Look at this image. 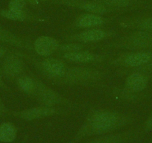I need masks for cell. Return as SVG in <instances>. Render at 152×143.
I'll list each match as a JSON object with an SVG mask.
<instances>
[{
	"label": "cell",
	"instance_id": "4316f807",
	"mask_svg": "<svg viewBox=\"0 0 152 143\" xmlns=\"http://www.w3.org/2000/svg\"><path fill=\"white\" fill-rule=\"evenodd\" d=\"M3 75H2V69H1V66H0V88L3 89L5 90H9V88H8V86L5 84V81L3 80Z\"/></svg>",
	"mask_w": 152,
	"mask_h": 143
},
{
	"label": "cell",
	"instance_id": "e0dca14e",
	"mask_svg": "<svg viewBox=\"0 0 152 143\" xmlns=\"http://www.w3.org/2000/svg\"><path fill=\"white\" fill-rule=\"evenodd\" d=\"M37 79L34 75L23 74L15 80L16 85L20 91L30 98H33L37 89Z\"/></svg>",
	"mask_w": 152,
	"mask_h": 143
},
{
	"label": "cell",
	"instance_id": "7402d4cb",
	"mask_svg": "<svg viewBox=\"0 0 152 143\" xmlns=\"http://www.w3.org/2000/svg\"><path fill=\"white\" fill-rule=\"evenodd\" d=\"M113 94L116 96L118 99L124 101H137L141 98L140 93H132L131 92L128 91L125 88H119L116 87L113 89Z\"/></svg>",
	"mask_w": 152,
	"mask_h": 143
},
{
	"label": "cell",
	"instance_id": "8fae6325",
	"mask_svg": "<svg viewBox=\"0 0 152 143\" xmlns=\"http://www.w3.org/2000/svg\"><path fill=\"white\" fill-rule=\"evenodd\" d=\"M59 57L67 62L80 65H87L104 62L109 59L110 55L107 54H98L87 50H81L78 52L62 53Z\"/></svg>",
	"mask_w": 152,
	"mask_h": 143
},
{
	"label": "cell",
	"instance_id": "5b68a950",
	"mask_svg": "<svg viewBox=\"0 0 152 143\" xmlns=\"http://www.w3.org/2000/svg\"><path fill=\"white\" fill-rule=\"evenodd\" d=\"M33 99L40 105L47 107H72L75 104L61 93L53 90L39 78L37 79V89Z\"/></svg>",
	"mask_w": 152,
	"mask_h": 143
},
{
	"label": "cell",
	"instance_id": "d4e9b609",
	"mask_svg": "<svg viewBox=\"0 0 152 143\" xmlns=\"http://www.w3.org/2000/svg\"><path fill=\"white\" fill-rule=\"evenodd\" d=\"M144 130L145 132L152 131V112L150 113L148 117L146 119L145 122L144 123Z\"/></svg>",
	"mask_w": 152,
	"mask_h": 143
},
{
	"label": "cell",
	"instance_id": "f546056e",
	"mask_svg": "<svg viewBox=\"0 0 152 143\" xmlns=\"http://www.w3.org/2000/svg\"><path fill=\"white\" fill-rule=\"evenodd\" d=\"M41 1H43V2H45V1H47V0H41Z\"/></svg>",
	"mask_w": 152,
	"mask_h": 143
},
{
	"label": "cell",
	"instance_id": "7a4b0ae2",
	"mask_svg": "<svg viewBox=\"0 0 152 143\" xmlns=\"http://www.w3.org/2000/svg\"><path fill=\"white\" fill-rule=\"evenodd\" d=\"M107 73L102 70L87 65L69 66L64 77L57 86L64 87H96L106 78Z\"/></svg>",
	"mask_w": 152,
	"mask_h": 143
},
{
	"label": "cell",
	"instance_id": "ac0fdd59",
	"mask_svg": "<svg viewBox=\"0 0 152 143\" xmlns=\"http://www.w3.org/2000/svg\"><path fill=\"white\" fill-rule=\"evenodd\" d=\"M132 136L131 131H125L116 134H107L99 136L87 143H125Z\"/></svg>",
	"mask_w": 152,
	"mask_h": 143
},
{
	"label": "cell",
	"instance_id": "83f0119b",
	"mask_svg": "<svg viewBox=\"0 0 152 143\" xmlns=\"http://www.w3.org/2000/svg\"><path fill=\"white\" fill-rule=\"evenodd\" d=\"M8 53V49H7L6 48L3 47V46H0V59H1V58H3Z\"/></svg>",
	"mask_w": 152,
	"mask_h": 143
},
{
	"label": "cell",
	"instance_id": "d6986e66",
	"mask_svg": "<svg viewBox=\"0 0 152 143\" xmlns=\"http://www.w3.org/2000/svg\"><path fill=\"white\" fill-rule=\"evenodd\" d=\"M17 128L9 122H2L0 125V142L11 143L16 139Z\"/></svg>",
	"mask_w": 152,
	"mask_h": 143
},
{
	"label": "cell",
	"instance_id": "52a82bcc",
	"mask_svg": "<svg viewBox=\"0 0 152 143\" xmlns=\"http://www.w3.org/2000/svg\"><path fill=\"white\" fill-rule=\"evenodd\" d=\"M109 64L120 69H132L152 63L151 50L126 51L113 59L109 60Z\"/></svg>",
	"mask_w": 152,
	"mask_h": 143
},
{
	"label": "cell",
	"instance_id": "5bb4252c",
	"mask_svg": "<svg viewBox=\"0 0 152 143\" xmlns=\"http://www.w3.org/2000/svg\"><path fill=\"white\" fill-rule=\"evenodd\" d=\"M110 23V20L102 15L91 13H85L76 17L72 24L73 28L88 29L94 28H102Z\"/></svg>",
	"mask_w": 152,
	"mask_h": 143
},
{
	"label": "cell",
	"instance_id": "2e32d148",
	"mask_svg": "<svg viewBox=\"0 0 152 143\" xmlns=\"http://www.w3.org/2000/svg\"><path fill=\"white\" fill-rule=\"evenodd\" d=\"M119 25L123 28L145 31L152 34V17L125 20L119 22Z\"/></svg>",
	"mask_w": 152,
	"mask_h": 143
},
{
	"label": "cell",
	"instance_id": "f1b7e54d",
	"mask_svg": "<svg viewBox=\"0 0 152 143\" xmlns=\"http://www.w3.org/2000/svg\"><path fill=\"white\" fill-rule=\"evenodd\" d=\"M25 1L33 6H37L40 4V0H25Z\"/></svg>",
	"mask_w": 152,
	"mask_h": 143
},
{
	"label": "cell",
	"instance_id": "4dcf8cb0",
	"mask_svg": "<svg viewBox=\"0 0 152 143\" xmlns=\"http://www.w3.org/2000/svg\"><path fill=\"white\" fill-rule=\"evenodd\" d=\"M150 50H151V51H152V47H151V49H150Z\"/></svg>",
	"mask_w": 152,
	"mask_h": 143
},
{
	"label": "cell",
	"instance_id": "cb8c5ba5",
	"mask_svg": "<svg viewBox=\"0 0 152 143\" xmlns=\"http://www.w3.org/2000/svg\"><path fill=\"white\" fill-rule=\"evenodd\" d=\"M27 2L25 0H10L8 4V9L11 11H24Z\"/></svg>",
	"mask_w": 152,
	"mask_h": 143
},
{
	"label": "cell",
	"instance_id": "30bf717a",
	"mask_svg": "<svg viewBox=\"0 0 152 143\" xmlns=\"http://www.w3.org/2000/svg\"><path fill=\"white\" fill-rule=\"evenodd\" d=\"M54 3L60 4V5H65L67 7L78 8L82 10L87 13L91 14H109V13L115 12L116 11H120L119 9L111 8L107 6L99 3L96 0L93 1H88V0H54Z\"/></svg>",
	"mask_w": 152,
	"mask_h": 143
},
{
	"label": "cell",
	"instance_id": "3957f363",
	"mask_svg": "<svg viewBox=\"0 0 152 143\" xmlns=\"http://www.w3.org/2000/svg\"><path fill=\"white\" fill-rule=\"evenodd\" d=\"M14 52L24 60L30 62L38 73L54 85H56L57 83L64 77L69 66L66 61L61 58L47 57L37 59L21 52L16 50Z\"/></svg>",
	"mask_w": 152,
	"mask_h": 143
},
{
	"label": "cell",
	"instance_id": "44dd1931",
	"mask_svg": "<svg viewBox=\"0 0 152 143\" xmlns=\"http://www.w3.org/2000/svg\"><path fill=\"white\" fill-rule=\"evenodd\" d=\"M99 3L111 8L121 10L137 4V0H96Z\"/></svg>",
	"mask_w": 152,
	"mask_h": 143
},
{
	"label": "cell",
	"instance_id": "9c48e42d",
	"mask_svg": "<svg viewBox=\"0 0 152 143\" xmlns=\"http://www.w3.org/2000/svg\"><path fill=\"white\" fill-rule=\"evenodd\" d=\"M1 69L5 78L10 81H15L18 77L26 73V65L24 59L13 51L3 58Z\"/></svg>",
	"mask_w": 152,
	"mask_h": 143
},
{
	"label": "cell",
	"instance_id": "603a6c76",
	"mask_svg": "<svg viewBox=\"0 0 152 143\" xmlns=\"http://www.w3.org/2000/svg\"><path fill=\"white\" fill-rule=\"evenodd\" d=\"M90 44H84L80 43H74V42H66L65 43H61L58 48V52L61 53H67V52H78L81 50H86V49L91 47Z\"/></svg>",
	"mask_w": 152,
	"mask_h": 143
},
{
	"label": "cell",
	"instance_id": "7c38bea8",
	"mask_svg": "<svg viewBox=\"0 0 152 143\" xmlns=\"http://www.w3.org/2000/svg\"><path fill=\"white\" fill-rule=\"evenodd\" d=\"M61 43L50 36L42 35L33 42V51L38 55L47 58L58 52Z\"/></svg>",
	"mask_w": 152,
	"mask_h": 143
},
{
	"label": "cell",
	"instance_id": "ffe728a7",
	"mask_svg": "<svg viewBox=\"0 0 152 143\" xmlns=\"http://www.w3.org/2000/svg\"><path fill=\"white\" fill-rule=\"evenodd\" d=\"M0 15L7 20H12V21L18 22H25V21H31L32 18L29 17L27 13L25 11H11V10H2L0 11Z\"/></svg>",
	"mask_w": 152,
	"mask_h": 143
},
{
	"label": "cell",
	"instance_id": "277c9868",
	"mask_svg": "<svg viewBox=\"0 0 152 143\" xmlns=\"http://www.w3.org/2000/svg\"><path fill=\"white\" fill-rule=\"evenodd\" d=\"M103 46L106 49L125 51L150 50L152 47V34L134 31Z\"/></svg>",
	"mask_w": 152,
	"mask_h": 143
},
{
	"label": "cell",
	"instance_id": "4fadbf2b",
	"mask_svg": "<svg viewBox=\"0 0 152 143\" xmlns=\"http://www.w3.org/2000/svg\"><path fill=\"white\" fill-rule=\"evenodd\" d=\"M127 74L128 76L125 81V85L123 88L131 93H137V94H139L145 90L151 77L148 74L140 72H125L124 75Z\"/></svg>",
	"mask_w": 152,
	"mask_h": 143
},
{
	"label": "cell",
	"instance_id": "ba28073f",
	"mask_svg": "<svg viewBox=\"0 0 152 143\" xmlns=\"http://www.w3.org/2000/svg\"><path fill=\"white\" fill-rule=\"evenodd\" d=\"M67 113L68 110L66 108H64V107H47L39 105L37 107H34L20 111H13L10 113L14 117L22 120L31 122L51 116L64 115Z\"/></svg>",
	"mask_w": 152,
	"mask_h": 143
},
{
	"label": "cell",
	"instance_id": "8992f818",
	"mask_svg": "<svg viewBox=\"0 0 152 143\" xmlns=\"http://www.w3.org/2000/svg\"><path fill=\"white\" fill-rule=\"evenodd\" d=\"M118 32L113 29H104L102 28L83 29L82 31L72 34L66 35L63 40L66 42H74L84 44L97 43L110 38L116 37Z\"/></svg>",
	"mask_w": 152,
	"mask_h": 143
},
{
	"label": "cell",
	"instance_id": "6da1fadb",
	"mask_svg": "<svg viewBox=\"0 0 152 143\" xmlns=\"http://www.w3.org/2000/svg\"><path fill=\"white\" fill-rule=\"evenodd\" d=\"M131 115L105 108L91 109L73 139L68 143H76L86 137L110 134L134 122Z\"/></svg>",
	"mask_w": 152,
	"mask_h": 143
},
{
	"label": "cell",
	"instance_id": "484cf974",
	"mask_svg": "<svg viewBox=\"0 0 152 143\" xmlns=\"http://www.w3.org/2000/svg\"><path fill=\"white\" fill-rule=\"evenodd\" d=\"M8 113V108L6 107L5 104H4L2 99L1 98V97H0V117H1V116H5V115H7Z\"/></svg>",
	"mask_w": 152,
	"mask_h": 143
},
{
	"label": "cell",
	"instance_id": "9a60e30c",
	"mask_svg": "<svg viewBox=\"0 0 152 143\" xmlns=\"http://www.w3.org/2000/svg\"><path fill=\"white\" fill-rule=\"evenodd\" d=\"M0 43L23 50L33 51V44L24 40L11 31L0 26Z\"/></svg>",
	"mask_w": 152,
	"mask_h": 143
}]
</instances>
